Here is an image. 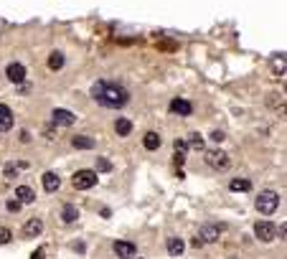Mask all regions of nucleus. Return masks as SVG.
<instances>
[{
	"mask_svg": "<svg viewBox=\"0 0 287 259\" xmlns=\"http://www.w3.org/2000/svg\"><path fill=\"white\" fill-rule=\"evenodd\" d=\"M41 181H43V188L49 190V193H53V190H59V186H61V178L53 173V171H49V173H43L41 175Z\"/></svg>",
	"mask_w": 287,
	"mask_h": 259,
	"instance_id": "13",
	"label": "nucleus"
},
{
	"mask_svg": "<svg viewBox=\"0 0 287 259\" xmlns=\"http://www.w3.org/2000/svg\"><path fill=\"white\" fill-rule=\"evenodd\" d=\"M142 145H145V150H158L160 148V135L158 132H145Z\"/></svg>",
	"mask_w": 287,
	"mask_h": 259,
	"instance_id": "19",
	"label": "nucleus"
},
{
	"mask_svg": "<svg viewBox=\"0 0 287 259\" xmlns=\"http://www.w3.org/2000/svg\"><path fill=\"white\" fill-rule=\"evenodd\" d=\"M5 208H8L10 213H18V211H20V204H18V201H16V198H10V201H8V204H5Z\"/></svg>",
	"mask_w": 287,
	"mask_h": 259,
	"instance_id": "27",
	"label": "nucleus"
},
{
	"mask_svg": "<svg viewBox=\"0 0 287 259\" xmlns=\"http://www.w3.org/2000/svg\"><path fill=\"white\" fill-rule=\"evenodd\" d=\"M94 183H97V173L94 171H79L71 178V186L76 190H86V188H92Z\"/></svg>",
	"mask_w": 287,
	"mask_h": 259,
	"instance_id": "3",
	"label": "nucleus"
},
{
	"mask_svg": "<svg viewBox=\"0 0 287 259\" xmlns=\"http://www.w3.org/2000/svg\"><path fill=\"white\" fill-rule=\"evenodd\" d=\"M115 132L119 135V138H127V135L132 132V122L125 120V117H117V122H115Z\"/></svg>",
	"mask_w": 287,
	"mask_h": 259,
	"instance_id": "18",
	"label": "nucleus"
},
{
	"mask_svg": "<svg viewBox=\"0 0 287 259\" xmlns=\"http://www.w3.org/2000/svg\"><path fill=\"white\" fill-rule=\"evenodd\" d=\"M191 246H196V249H201V246H203L201 236H193V239H191Z\"/></svg>",
	"mask_w": 287,
	"mask_h": 259,
	"instance_id": "30",
	"label": "nucleus"
},
{
	"mask_svg": "<svg viewBox=\"0 0 287 259\" xmlns=\"http://www.w3.org/2000/svg\"><path fill=\"white\" fill-rule=\"evenodd\" d=\"M16 201L20 206H23V204H33V201H36V190H33L31 186H18L16 188Z\"/></svg>",
	"mask_w": 287,
	"mask_h": 259,
	"instance_id": "10",
	"label": "nucleus"
},
{
	"mask_svg": "<svg viewBox=\"0 0 287 259\" xmlns=\"http://www.w3.org/2000/svg\"><path fill=\"white\" fill-rule=\"evenodd\" d=\"M219 234H221V229L214 226V224H206V226H201V231H198V236H201V242H219Z\"/></svg>",
	"mask_w": 287,
	"mask_h": 259,
	"instance_id": "12",
	"label": "nucleus"
},
{
	"mask_svg": "<svg viewBox=\"0 0 287 259\" xmlns=\"http://www.w3.org/2000/svg\"><path fill=\"white\" fill-rule=\"evenodd\" d=\"M254 234L259 242H272L274 236H277V226H274L272 221H257L254 224Z\"/></svg>",
	"mask_w": 287,
	"mask_h": 259,
	"instance_id": "5",
	"label": "nucleus"
},
{
	"mask_svg": "<svg viewBox=\"0 0 287 259\" xmlns=\"http://www.w3.org/2000/svg\"><path fill=\"white\" fill-rule=\"evenodd\" d=\"M277 208H280V193H274V190H262V193L257 196V211L259 213L272 216Z\"/></svg>",
	"mask_w": 287,
	"mask_h": 259,
	"instance_id": "2",
	"label": "nucleus"
},
{
	"mask_svg": "<svg viewBox=\"0 0 287 259\" xmlns=\"http://www.w3.org/2000/svg\"><path fill=\"white\" fill-rule=\"evenodd\" d=\"M224 138H226V135H224L221 130H214V132H211V140H214V142H221Z\"/></svg>",
	"mask_w": 287,
	"mask_h": 259,
	"instance_id": "28",
	"label": "nucleus"
},
{
	"mask_svg": "<svg viewBox=\"0 0 287 259\" xmlns=\"http://www.w3.org/2000/svg\"><path fill=\"white\" fill-rule=\"evenodd\" d=\"M112 171V163L107 160V157H97V171L94 173H109Z\"/></svg>",
	"mask_w": 287,
	"mask_h": 259,
	"instance_id": "23",
	"label": "nucleus"
},
{
	"mask_svg": "<svg viewBox=\"0 0 287 259\" xmlns=\"http://www.w3.org/2000/svg\"><path fill=\"white\" fill-rule=\"evenodd\" d=\"M173 150H175V155H186V150H188V142H186V140H175V142H173Z\"/></svg>",
	"mask_w": 287,
	"mask_h": 259,
	"instance_id": "25",
	"label": "nucleus"
},
{
	"mask_svg": "<svg viewBox=\"0 0 287 259\" xmlns=\"http://www.w3.org/2000/svg\"><path fill=\"white\" fill-rule=\"evenodd\" d=\"M43 257H46V249H43V246H38V249L31 254V259H43Z\"/></svg>",
	"mask_w": 287,
	"mask_h": 259,
	"instance_id": "29",
	"label": "nucleus"
},
{
	"mask_svg": "<svg viewBox=\"0 0 287 259\" xmlns=\"http://www.w3.org/2000/svg\"><path fill=\"white\" fill-rule=\"evenodd\" d=\"M5 76L10 79L13 84H23L26 82V66L23 64H18V61H13V64H8V69H5Z\"/></svg>",
	"mask_w": 287,
	"mask_h": 259,
	"instance_id": "6",
	"label": "nucleus"
},
{
	"mask_svg": "<svg viewBox=\"0 0 287 259\" xmlns=\"http://www.w3.org/2000/svg\"><path fill=\"white\" fill-rule=\"evenodd\" d=\"M188 145H191V148H198V150H201V148H203V138H201L198 132H193L191 138H188Z\"/></svg>",
	"mask_w": 287,
	"mask_h": 259,
	"instance_id": "24",
	"label": "nucleus"
},
{
	"mask_svg": "<svg viewBox=\"0 0 287 259\" xmlns=\"http://www.w3.org/2000/svg\"><path fill=\"white\" fill-rule=\"evenodd\" d=\"M51 120H53V125H61V127H71L74 122H76V115L74 112H69V109H53L51 112Z\"/></svg>",
	"mask_w": 287,
	"mask_h": 259,
	"instance_id": "7",
	"label": "nucleus"
},
{
	"mask_svg": "<svg viewBox=\"0 0 287 259\" xmlns=\"http://www.w3.org/2000/svg\"><path fill=\"white\" fill-rule=\"evenodd\" d=\"M43 231V221L41 219H28L26 226H23V236L26 239H33V236H38Z\"/></svg>",
	"mask_w": 287,
	"mask_h": 259,
	"instance_id": "11",
	"label": "nucleus"
},
{
	"mask_svg": "<svg viewBox=\"0 0 287 259\" xmlns=\"http://www.w3.org/2000/svg\"><path fill=\"white\" fill-rule=\"evenodd\" d=\"M71 145H74V148H79V150H92L94 148V140L86 138V135H74Z\"/></svg>",
	"mask_w": 287,
	"mask_h": 259,
	"instance_id": "17",
	"label": "nucleus"
},
{
	"mask_svg": "<svg viewBox=\"0 0 287 259\" xmlns=\"http://www.w3.org/2000/svg\"><path fill=\"white\" fill-rule=\"evenodd\" d=\"M170 112H173V115H178V117H191L193 115V104L186 102V99H173V102H170Z\"/></svg>",
	"mask_w": 287,
	"mask_h": 259,
	"instance_id": "9",
	"label": "nucleus"
},
{
	"mask_svg": "<svg viewBox=\"0 0 287 259\" xmlns=\"http://www.w3.org/2000/svg\"><path fill=\"white\" fill-rule=\"evenodd\" d=\"M61 219H64V224H74L76 219H79V208H76L74 204H66L61 208Z\"/></svg>",
	"mask_w": 287,
	"mask_h": 259,
	"instance_id": "16",
	"label": "nucleus"
},
{
	"mask_svg": "<svg viewBox=\"0 0 287 259\" xmlns=\"http://www.w3.org/2000/svg\"><path fill=\"white\" fill-rule=\"evenodd\" d=\"M229 188H231V190H249L252 183L247 181V178H234V181L229 183Z\"/></svg>",
	"mask_w": 287,
	"mask_h": 259,
	"instance_id": "22",
	"label": "nucleus"
},
{
	"mask_svg": "<svg viewBox=\"0 0 287 259\" xmlns=\"http://www.w3.org/2000/svg\"><path fill=\"white\" fill-rule=\"evenodd\" d=\"M64 61H66V59H64V53H61V51H53V53L49 56V69L59 71L61 66H64Z\"/></svg>",
	"mask_w": 287,
	"mask_h": 259,
	"instance_id": "20",
	"label": "nucleus"
},
{
	"mask_svg": "<svg viewBox=\"0 0 287 259\" xmlns=\"http://www.w3.org/2000/svg\"><path fill=\"white\" fill-rule=\"evenodd\" d=\"M20 168H26V163H18V165H16V163H5L3 173H5V178H16Z\"/></svg>",
	"mask_w": 287,
	"mask_h": 259,
	"instance_id": "21",
	"label": "nucleus"
},
{
	"mask_svg": "<svg viewBox=\"0 0 287 259\" xmlns=\"http://www.w3.org/2000/svg\"><path fill=\"white\" fill-rule=\"evenodd\" d=\"M10 239H13V231L5 229V226H0V244H8Z\"/></svg>",
	"mask_w": 287,
	"mask_h": 259,
	"instance_id": "26",
	"label": "nucleus"
},
{
	"mask_svg": "<svg viewBox=\"0 0 287 259\" xmlns=\"http://www.w3.org/2000/svg\"><path fill=\"white\" fill-rule=\"evenodd\" d=\"M92 97H94V102H99L102 107H109V109H119L130 102V92L117 82H97L92 86Z\"/></svg>",
	"mask_w": 287,
	"mask_h": 259,
	"instance_id": "1",
	"label": "nucleus"
},
{
	"mask_svg": "<svg viewBox=\"0 0 287 259\" xmlns=\"http://www.w3.org/2000/svg\"><path fill=\"white\" fill-rule=\"evenodd\" d=\"M231 259H236V257H231Z\"/></svg>",
	"mask_w": 287,
	"mask_h": 259,
	"instance_id": "32",
	"label": "nucleus"
},
{
	"mask_svg": "<svg viewBox=\"0 0 287 259\" xmlns=\"http://www.w3.org/2000/svg\"><path fill=\"white\" fill-rule=\"evenodd\" d=\"M186 163V155H175V165H183Z\"/></svg>",
	"mask_w": 287,
	"mask_h": 259,
	"instance_id": "31",
	"label": "nucleus"
},
{
	"mask_svg": "<svg viewBox=\"0 0 287 259\" xmlns=\"http://www.w3.org/2000/svg\"><path fill=\"white\" fill-rule=\"evenodd\" d=\"M206 163L211 165L214 171H226L231 160H229V155H226L224 150H208V153H206Z\"/></svg>",
	"mask_w": 287,
	"mask_h": 259,
	"instance_id": "4",
	"label": "nucleus"
},
{
	"mask_svg": "<svg viewBox=\"0 0 287 259\" xmlns=\"http://www.w3.org/2000/svg\"><path fill=\"white\" fill-rule=\"evenodd\" d=\"M10 127H13V112L10 107L0 104V132H8Z\"/></svg>",
	"mask_w": 287,
	"mask_h": 259,
	"instance_id": "14",
	"label": "nucleus"
},
{
	"mask_svg": "<svg viewBox=\"0 0 287 259\" xmlns=\"http://www.w3.org/2000/svg\"><path fill=\"white\" fill-rule=\"evenodd\" d=\"M183 249H186V242L181 239V236H170L168 239V254L170 257H181Z\"/></svg>",
	"mask_w": 287,
	"mask_h": 259,
	"instance_id": "15",
	"label": "nucleus"
},
{
	"mask_svg": "<svg viewBox=\"0 0 287 259\" xmlns=\"http://www.w3.org/2000/svg\"><path fill=\"white\" fill-rule=\"evenodd\" d=\"M112 249H115V254H117L119 259H132V257L137 254V246L132 244V242H115Z\"/></svg>",
	"mask_w": 287,
	"mask_h": 259,
	"instance_id": "8",
	"label": "nucleus"
}]
</instances>
